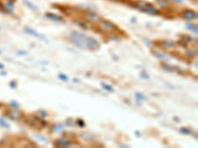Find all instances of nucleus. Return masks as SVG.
<instances>
[{
  "mask_svg": "<svg viewBox=\"0 0 198 148\" xmlns=\"http://www.w3.org/2000/svg\"><path fill=\"white\" fill-rule=\"evenodd\" d=\"M162 66L164 67V68L165 70H167V71H174V66H169V64H165V63H164V64H162Z\"/></svg>",
  "mask_w": 198,
  "mask_h": 148,
  "instance_id": "nucleus-19",
  "label": "nucleus"
},
{
  "mask_svg": "<svg viewBox=\"0 0 198 148\" xmlns=\"http://www.w3.org/2000/svg\"><path fill=\"white\" fill-rule=\"evenodd\" d=\"M10 87H13V88H15V82L13 81V82H10Z\"/></svg>",
  "mask_w": 198,
  "mask_h": 148,
  "instance_id": "nucleus-27",
  "label": "nucleus"
},
{
  "mask_svg": "<svg viewBox=\"0 0 198 148\" xmlns=\"http://www.w3.org/2000/svg\"><path fill=\"white\" fill-rule=\"evenodd\" d=\"M99 27L101 28V30H103L105 32H112L117 29L116 25L114 23H112L110 21H105V20L99 22Z\"/></svg>",
  "mask_w": 198,
  "mask_h": 148,
  "instance_id": "nucleus-3",
  "label": "nucleus"
},
{
  "mask_svg": "<svg viewBox=\"0 0 198 148\" xmlns=\"http://www.w3.org/2000/svg\"><path fill=\"white\" fill-rule=\"evenodd\" d=\"M179 131L181 132L182 134H191V130L189 129H186V127H180L179 129Z\"/></svg>",
  "mask_w": 198,
  "mask_h": 148,
  "instance_id": "nucleus-15",
  "label": "nucleus"
},
{
  "mask_svg": "<svg viewBox=\"0 0 198 148\" xmlns=\"http://www.w3.org/2000/svg\"><path fill=\"white\" fill-rule=\"evenodd\" d=\"M0 125H1V126L6 127V129H10V124L3 119V117H1V119H0Z\"/></svg>",
  "mask_w": 198,
  "mask_h": 148,
  "instance_id": "nucleus-16",
  "label": "nucleus"
},
{
  "mask_svg": "<svg viewBox=\"0 0 198 148\" xmlns=\"http://www.w3.org/2000/svg\"><path fill=\"white\" fill-rule=\"evenodd\" d=\"M0 54H1V51H0Z\"/></svg>",
  "mask_w": 198,
  "mask_h": 148,
  "instance_id": "nucleus-31",
  "label": "nucleus"
},
{
  "mask_svg": "<svg viewBox=\"0 0 198 148\" xmlns=\"http://www.w3.org/2000/svg\"><path fill=\"white\" fill-rule=\"evenodd\" d=\"M23 2L25 4L27 5V6L29 7L30 9H32V10H34V11H38V8H37L36 6L33 4V3H31V2L29 1V0H23Z\"/></svg>",
  "mask_w": 198,
  "mask_h": 148,
  "instance_id": "nucleus-12",
  "label": "nucleus"
},
{
  "mask_svg": "<svg viewBox=\"0 0 198 148\" xmlns=\"http://www.w3.org/2000/svg\"><path fill=\"white\" fill-rule=\"evenodd\" d=\"M39 114H41V117H47V113L46 112H43V111H39Z\"/></svg>",
  "mask_w": 198,
  "mask_h": 148,
  "instance_id": "nucleus-25",
  "label": "nucleus"
},
{
  "mask_svg": "<svg viewBox=\"0 0 198 148\" xmlns=\"http://www.w3.org/2000/svg\"><path fill=\"white\" fill-rule=\"evenodd\" d=\"M10 106H11L13 109L15 110H17L19 108V105H18V103H16V102H11L10 103Z\"/></svg>",
  "mask_w": 198,
  "mask_h": 148,
  "instance_id": "nucleus-21",
  "label": "nucleus"
},
{
  "mask_svg": "<svg viewBox=\"0 0 198 148\" xmlns=\"http://www.w3.org/2000/svg\"><path fill=\"white\" fill-rule=\"evenodd\" d=\"M171 1L175 2V3H182V0H171Z\"/></svg>",
  "mask_w": 198,
  "mask_h": 148,
  "instance_id": "nucleus-26",
  "label": "nucleus"
},
{
  "mask_svg": "<svg viewBox=\"0 0 198 148\" xmlns=\"http://www.w3.org/2000/svg\"><path fill=\"white\" fill-rule=\"evenodd\" d=\"M115 1H124V0H115Z\"/></svg>",
  "mask_w": 198,
  "mask_h": 148,
  "instance_id": "nucleus-30",
  "label": "nucleus"
},
{
  "mask_svg": "<svg viewBox=\"0 0 198 148\" xmlns=\"http://www.w3.org/2000/svg\"><path fill=\"white\" fill-rule=\"evenodd\" d=\"M157 5H160V7H164V8H167L169 6V3L167 0H157Z\"/></svg>",
  "mask_w": 198,
  "mask_h": 148,
  "instance_id": "nucleus-11",
  "label": "nucleus"
},
{
  "mask_svg": "<svg viewBox=\"0 0 198 148\" xmlns=\"http://www.w3.org/2000/svg\"><path fill=\"white\" fill-rule=\"evenodd\" d=\"M13 4H14L13 2H7V3H6L8 8H12V7H13Z\"/></svg>",
  "mask_w": 198,
  "mask_h": 148,
  "instance_id": "nucleus-24",
  "label": "nucleus"
},
{
  "mask_svg": "<svg viewBox=\"0 0 198 148\" xmlns=\"http://www.w3.org/2000/svg\"><path fill=\"white\" fill-rule=\"evenodd\" d=\"M76 122H77V124H78L79 125V126H84V120H76Z\"/></svg>",
  "mask_w": 198,
  "mask_h": 148,
  "instance_id": "nucleus-23",
  "label": "nucleus"
},
{
  "mask_svg": "<svg viewBox=\"0 0 198 148\" xmlns=\"http://www.w3.org/2000/svg\"><path fill=\"white\" fill-rule=\"evenodd\" d=\"M182 17L186 20H194L197 18V15H196V12L193 11V10L186 9L182 12Z\"/></svg>",
  "mask_w": 198,
  "mask_h": 148,
  "instance_id": "nucleus-5",
  "label": "nucleus"
},
{
  "mask_svg": "<svg viewBox=\"0 0 198 148\" xmlns=\"http://www.w3.org/2000/svg\"><path fill=\"white\" fill-rule=\"evenodd\" d=\"M69 39L76 44V47L82 49H89V51H97L100 47L99 42L94 38L88 37L82 33L73 32L71 34Z\"/></svg>",
  "mask_w": 198,
  "mask_h": 148,
  "instance_id": "nucleus-1",
  "label": "nucleus"
},
{
  "mask_svg": "<svg viewBox=\"0 0 198 148\" xmlns=\"http://www.w3.org/2000/svg\"><path fill=\"white\" fill-rule=\"evenodd\" d=\"M101 87L103 89H105V90H107V91L108 92H113V87L112 86H110V85H107V84H105V83H103V82H102L101 83Z\"/></svg>",
  "mask_w": 198,
  "mask_h": 148,
  "instance_id": "nucleus-14",
  "label": "nucleus"
},
{
  "mask_svg": "<svg viewBox=\"0 0 198 148\" xmlns=\"http://www.w3.org/2000/svg\"><path fill=\"white\" fill-rule=\"evenodd\" d=\"M87 17L90 19V20H96L99 18V16L97 15L96 13H93V12H91V13H88L87 14Z\"/></svg>",
  "mask_w": 198,
  "mask_h": 148,
  "instance_id": "nucleus-18",
  "label": "nucleus"
},
{
  "mask_svg": "<svg viewBox=\"0 0 198 148\" xmlns=\"http://www.w3.org/2000/svg\"><path fill=\"white\" fill-rule=\"evenodd\" d=\"M62 129H64V126H62V124H57L54 125V131L55 132H61V131H62Z\"/></svg>",
  "mask_w": 198,
  "mask_h": 148,
  "instance_id": "nucleus-13",
  "label": "nucleus"
},
{
  "mask_svg": "<svg viewBox=\"0 0 198 148\" xmlns=\"http://www.w3.org/2000/svg\"><path fill=\"white\" fill-rule=\"evenodd\" d=\"M135 96H136L137 99H140L141 101H144V100H145V97L143 96L141 93H136V95H135Z\"/></svg>",
  "mask_w": 198,
  "mask_h": 148,
  "instance_id": "nucleus-22",
  "label": "nucleus"
},
{
  "mask_svg": "<svg viewBox=\"0 0 198 148\" xmlns=\"http://www.w3.org/2000/svg\"><path fill=\"white\" fill-rule=\"evenodd\" d=\"M18 54L20 56V54H27V51H19Z\"/></svg>",
  "mask_w": 198,
  "mask_h": 148,
  "instance_id": "nucleus-28",
  "label": "nucleus"
},
{
  "mask_svg": "<svg viewBox=\"0 0 198 148\" xmlns=\"http://www.w3.org/2000/svg\"><path fill=\"white\" fill-rule=\"evenodd\" d=\"M186 27L190 30V31H192L197 35V26H194V25H191V24H187Z\"/></svg>",
  "mask_w": 198,
  "mask_h": 148,
  "instance_id": "nucleus-17",
  "label": "nucleus"
},
{
  "mask_svg": "<svg viewBox=\"0 0 198 148\" xmlns=\"http://www.w3.org/2000/svg\"><path fill=\"white\" fill-rule=\"evenodd\" d=\"M154 54L157 57H159V58L162 59V60H165V61H169V56H165V54H162V52H160V51H154Z\"/></svg>",
  "mask_w": 198,
  "mask_h": 148,
  "instance_id": "nucleus-9",
  "label": "nucleus"
},
{
  "mask_svg": "<svg viewBox=\"0 0 198 148\" xmlns=\"http://www.w3.org/2000/svg\"><path fill=\"white\" fill-rule=\"evenodd\" d=\"M46 17L48 19L52 20V21H55V22H62V17L57 14H54V13H46Z\"/></svg>",
  "mask_w": 198,
  "mask_h": 148,
  "instance_id": "nucleus-7",
  "label": "nucleus"
},
{
  "mask_svg": "<svg viewBox=\"0 0 198 148\" xmlns=\"http://www.w3.org/2000/svg\"><path fill=\"white\" fill-rule=\"evenodd\" d=\"M6 116L11 119L12 120H18L21 117V113H19L17 110H10L6 112Z\"/></svg>",
  "mask_w": 198,
  "mask_h": 148,
  "instance_id": "nucleus-6",
  "label": "nucleus"
},
{
  "mask_svg": "<svg viewBox=\"0 0 198 148\" xmlns=\"http://www.w3.org/2000/svg\"><path fill=\"white\" fill-rule=\"evenodd\" d=\"M24 31L26 32L27 34H29V35H32V36H34L35 38H37V39H39L40 41H44V42H48V40L46 39V37H45L44 35L40 34V33H38V32H36V31H35L34 29L30 28V27H26V28L24 29Z\"/></svg>",
  "mask_w": 198,
  "mask_h": 148,
  "instance_id": "nucleus-4",
  "label": "nucleus"
},
{
  "mask_svg": "<svg viewBox=\"0 0 198 148\" xmlns=\"http://www.w3.org/2000/svg\"><path fill=\"white\" fill-rule=\"evenodd\" d=\"M57 144H59L61 147H69L71 146V143H69V142L64 138L57 139Z\"/></svg>",
  "mask_w": 198,
  "mask_h": 148,
  "instance_id": "nucleus-8",
  "label": "nucleus"
},
{
  "mask_svg": "<svg viewBox=\"0 0 198 148\" xmlns=\"http://www.w3.org/2000/svg\"><path fill=\"white\" fill-rule=\"evenodd\" d=\"M134 6L136 7L138 10L142 12H145V13L148 14H152V15H159L160 12L155 8V6H153L151 3L147 1H144V0H138V1L135 2Z\"/></svg>",
  "mask_w": 198,
  "mask_h": 148,
  "instance_id": "nucleus-2",
  "label": "nucleus"
},
{
  "mask_svg": "<svg viewBox=\"0 0 198 148\" xmlns=\"http://www.w3.org/2000/svg\"><path fill=\"white\" fill-rule=\"evenodd\" d=\"M162 47H167V49H169V47H174V42L172 41H162Z\"/></svg>",
  "mask_w": 198,
  "mask_h": 148,
  "instance_id": "nucleus-10",
  "label": "nucleus"
},
{
  "mask_svg": "<svg viewBox=\"0 0 198 148\" xmlns=\"http://www.w3.org/2000/svg\"><path fill=\"white\" fill-rule=\"evenodd\" d=\"M4 68V65L3 64H1V63H0V69H3Z\"/></svg>",
  "mask_w": 198,
  "mask_h": 148,
  "instance_id": "nucleus-29",
  "label": "nucleus"
},
{
  "mask_svg": "<svg viewBox=\"0 0 198 148\" xmlns=\"http://www.w3.org/2000/svg\"><path fill=\"white\" fill-rule=\"evenodd\" d=\"M59 78L62 80V81H67V80H69V77H67L66 74H62V73L59 74Z\"/></svg>",
  "mask_w": 198,
  "mask_h": 148,
  "instance_id": "nucleus-20",
  "label": "nucleus"
}]
</instances>
